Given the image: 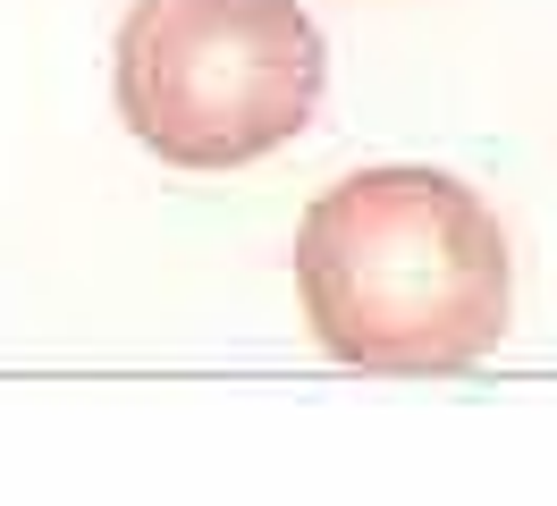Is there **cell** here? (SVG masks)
Segmentation results:
<instances>
[{
    "instance_id": "cell-1",
    "label": "cell",
    "mask_w": 557,
    "mask_h": 506,
    "mask_svg": "<svg viewBox=\"0 0 557 506\" xmlns=\"http://www.w3.org/2000/svg\"><path fill=\"white\" fill-rule=\"evenodd\" d=\"M313 337L355 371H465L507 337V229L465 177L422 161L321 186L296 229Z\"/></svg>"
},
{
    "instance_id": "cell-2",
    "label": "cell",
    "mask_w": 557,
    "mask_h": 506,
    "mask_svg": "<svg viewBox=\"0 0 557 506\" xmlns=\"http://www.w3.org/2000/svg\"><path fill=\"white\" fill-rule=\"evenodd\" d=\"M330 51L296 0H136L110 42L119 119L170 169H245L321 110Z\"/></svg>"
}]
</instances>
